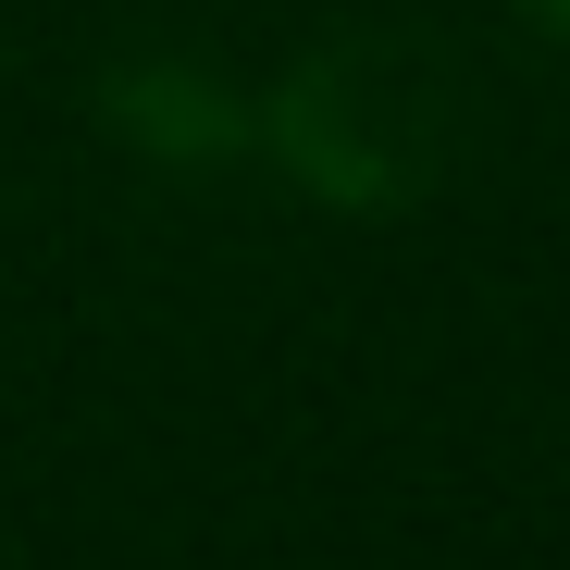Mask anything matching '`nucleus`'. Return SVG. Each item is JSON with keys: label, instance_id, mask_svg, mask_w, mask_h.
Instances as JSON below:
<instances>
[{"label": "nucleus", "instance_id": "3", "mask_svg": "<svg viewBox=\"0 0 570 570\" xmlns=\"http://www.w3.org/2000/svg\"><path fill=\"white\" fill-rule=\"evenodd\" d=\"M533 13H546V26H570V0H533Z\"/></svg>", "mask_w": 570, "mask_h": 570}, {"label": "nucleus", "instance_id": "2", "mask_svg": "<svg viewBox=\"0 0 570 570\" xmlns=\"http://www.w3.org/2000/svg\"><path fill=\"white\" fill-rule=\"evenodd\" d=\"M112 112H125V137H137V149H174V161L236 149V100H224L212 75H174V62H137V75L112 87Z\"/></svg>", "mask_w": 570, "mask_h": 570}, {"label": "nucleus", "instance_id": "1", "mask_svg": "<svg viewBox=\"0 0 570 570\" xmlns=\"http://www.w3.org/2000/svg\"><path fill=\"white\" fill-rule=\"evenodd\" d=\"M273 149L298 161L323 199L385 212V199H410V186L434 174V75L410 50H385V38H347V50H323V62L285 75Z\"/></svg>", "mask_w": 570, "mask_h": 570}]
</instances>
